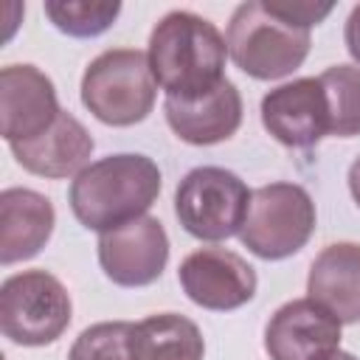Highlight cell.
Segmentation results:
<instances>
[{"instance_id": "obj_1", "label": "cell", "mask_w": 360, "mask_h": 360, "mask_svg": "<svg viewBox=\"0 0 360 360\" xmlns=\"http://www.w3.org/2000/svg\"><path fill=\"white\" fill-rule=\"evenodd\" d=\"M149 68L166 98H200L225 82L228 42L194 11H169L149 34Z\"/></svg>"}, {"instance_id": "obj_2", "label": "cell", "mask_w": 360, "mask_h": 360, "mask_svg": "<svg viewBox=\"0 0 360 360\" xmlns=\"http://www.w3.org/2000/svg\"><path fill=\"white\" fill-rule=\"evenodd\" d=\"M160 169L146 155H107L70 183V211L90 231H112L146 217L160 194Z\"/></svg>"}, {"instance_id": "obj_3", "label": "cell", "mask_w": 360, "mask_h": 360, "mask_svg": "<svg viewBox=\"0 0 360 360\" xmlns=\"http://www.w3.org/2000/svg\"><path fill=\"white\" fill-rule=\"evenodd\" d=\"M158 96L149 56L138 48H110L98 53L82 76V104L110 127L143 121Z\"/></svg>"}, {"instance_id": "obj_4", "label": "cell", "mask_w": 360, "mask_h": 360, "mask_svg": "<svg viewBox=\"0 0 360 360\" xmlns=\"http://www.w3.org/2000/svg\"><path fill=\"white\" fill-rule=\"evenodd\" d=\"M228 53L236 68L253 79L270 82L292 73L309 53V31L273 17L262 0L236 6L228 22Z\"/></svg>"}, {"instance_id": "obj_5", "label": "cell", "mask_w": 360, "mask_h": 360, "mask_svg": "<svg viewBox=\"0 0 360 360\" xmlns=\"http://www.w3.org/2000/svg\"><path fill=\"white\" fill-rule=\"evenodd\" d=\"M315 231V202L298 183H267L250 194L239 242L259 259L298 253Z\"/></svg>"}, {"instance_id": "obj_6", "label": "cell", "mask_w": 360, "mask_h": 360, "mask_svg": "<svg viewBox=\"0 0 360 360\" xmlns=\"http://www.w3.org/2000/svg\"><path fill=\"white\" fill-rule=\"evenodd\" d=\"M70 295L48 270H22L0 287V329L17 346H48L70 323Z\"/></svg>"}, {"instance_id": "obj_7", "label": "cell", "mask_w": 360, "mask_h": 360, "mask_svg": "<svg viewBox=\"0 0 360 360\" xmlns=\"http://www.w3.org/2000/svg\"><path fill=\"white\" fill-rule=\"evenodd\" d=\"M250 194L239 174L222 166H197L174 191V214L194 239L219 242L242 231Z\"/></svg>"}, {"instance_id": "obj_8", "label": "cell", "mask_w": 360, "mask_h": 360, "mask_svg": "<svg viewBox=\"0 0 360 360\" xmlns=\"http://www.w3.org/2000/svg\"><path fill=\"white\" fill-rule=\"evenodd\" d=\"M169 262V236L160 219L138 217L98 236V264L118 287H146Z\"/></svg>"}, {"instance_id": "obj_9", "label": "cell", "mask_w": 360, "mask_h": 360, "mask_svg": "<svg viewBox=\"0 0 360 360\" xmlns=\"http://www.w3.org/2000/svg\"><path fill=\"white\" fill-rule=\"evenodd\" d=\"M183 292L202 309H239L256 295V270L228 248H200L180 262Z\"/></svg>"}, {"instance_id": "obj_10", "label": "cell", "mask_w": 360, "mask_h": 360, "mask_svg": "<svg viewBox=\"0 0 360 360\" xmlns=\"http://www.w3.org/2000/svg\"><path fill=\"white\" fill-rule=\"evenodd\" d=\"M340 349V321L312 298H292L264 326L270 360H329Z\"/></svg>"}, {"instance_id": "obj_11", "label": "cell", "mask_w": 360, "mask_h": 360, "mask_svg": "<svg viewBox=\"0 0 360 360\" xmlns=\"http://www.w3.org/2000/svg\"><path fill=\"white\" fill-rule=\"evenodd\" d=\"M53 82L34 65H6L0 70V132L8 143L42 135L59 118Z\"/></svg>"}, {"instance_id": "obj_12", "label": "cell", "mask_w": 360, "mask_h": 360, "mask_svg": "<svg viewBox=\"0 0 360 360\" xmlns=\"http://www.w3.org/2000/svg\"><path fill=\"white\" fill-rule=\"evenodd\" d=\"M264 129L290 149H309L329 135L326 96L318 79H292L262 98Z\"/></svg>"}, {"instance_id": "obj_13", "label": "cell", "mask_w": 360, "mask_h": 360, "mask_svg": "<svg viewBox=\"0 0 360 360\" xmlns=\"http://www.w3.org/2000/svg\"><path fill=\"white\" fill-rule=\"evenodd\" d=\"M11 155L17 158V163L39 177H70L79 174L82 169H87L90 155H93V138L84 129V124L79 118H73L70 112H59V118L37 138L31 141H20V143H8Z\"/></svg>"}, {"instance_id": "obj_14", "label": "cell", "mask_w": 360, "mask_h": 360, "mask_svg": "<svg viewBox=\"0 0 360 360\" xmlns=\"http://www.w3.org/2000/svg\"><path fill=\"white\" fill-rule=\"evenodd\" d=\"M172 132L194 146H211L228 141L242 124V96L233 82H222L217 90L200 98H166L163 104Z\"/></svg>"}, {"instance_id": "obj_15", "label": "cell", "mask_w": 360, "mask_h": 360, "mask_svg": "<svg viewBox=\"0 0 360 360\" xmlns=\"http://www.w3.org/2000/svg\"><path fill=\"white\" fill-rule=\"evenodd\" d=\"M56 225L53 205L34 188H6L0 194V262L14 264L37 256Z\"/></svg>"}, {"instance_id": "obj_16", "label": "cell", "mask_w": 360, "mask_h": 360, "mask_svg": "<svg viewBox=\"0 0 360 360\" xmlns=\"http://www.w3.org/2000/svg\"><path fill=\"white\" fill-rule=\"evenodd\" d=\"M307 292L340 323H357L360 321V245L354 242L326 245L309 267Z\"/></svg>"}, {"instance_id": "obj_17", "label": "cell", "mask_w": 360, "mask_h": 360, "mask_svg": "<svg viewBox=\"0 0 360 360\" xmlns=\"http://www.w3.org/2000/svg\"><path fill=\"white\" fill-rule=\"evenodd\" d=\"M135 360H202L205 340L194 321L177 312H158L132 329Z\"/></svg>"}, {"instance_id": "obj_18", "label": "cell", "mask_w": 360, "mask_h": 360, "mask_svg": "<svg viewBox=\"0 0 360 360\" xmlns=\"http://www.w3.org/2000/svg\"><path fill=\"white\" fill-rule=\"evenodd\" d=\"M326 112H329V135L352 138L360 135V68L354 65H335L318 76Z\"/></svg>"}, {"instance_id": "obj_19", "label": "cell", "mask_w": 360, "mask_h": 360, "mask_svg": "<svg viewBox=\"0 0 360 360\" xmlns=\"http://www.w3.org/2000/svg\"><path fill=\"white\" fill-rule=\"evenodd\" d=\"M48 20L68 37H98L121 14V3L110 0H48Z\"/></svg>"}, {"instance_id": "obj_20", "label": "cell", "mask_w": 360, "mask_h": 360, "mask_svg": "<svg viewBox=\"0 0 360 360\" xmlns=\"http://www.w3.org/2000/svg\"><path fill=\"white\" fill-rule=\"evenodd\" d=\"M129 321H101L87 326L70 346L68 360H135Z\"/></svg>"}, {"instance_id": "obj_21", "label": "cell", "mask_w": 360, "mask_h": 360, "mask_svg": "<svg viewBox=\"0 0 360 360\" xmlns=\"http://www.w3.org/2000/svg\"><path fill=\"white\" fill-rule=\"evenodd\" d=\"M262 3L273 17L301 31H309L312 25L323 22L335 8V3H304V0H262Z\"/></svg>"}, {"instance_id": "obj_22", "label": "cell", "mask_w": 360, "mask_h": 360, "mask_svg": "<svg viewBox=\"0 0 360 360\" xmlns=\"http://www.w3.org/2000/svg\"><path fill=\"white\" fill-rule=\"evenodd\" d=\"M343 39H346V51L352 53V59L360 65V3L352 8L346 28H343Z\"/></svg>"}, {"instance_id": "obj_23", "label": "cell", "mask_w": 360, "mask_h": 360, "mask_svg": "<svg viewBox=\"0 0 360 360\" xmlns=\"http://www.w3.org/2000/svg\"><path fill=\"white\" fill-rule=\"evenodd\" d=\"M349 191H352V197H354V202L360 205V155L352 160V166H349Z\"/></svg>"}, {"instance_id": "obj_24", "label": "cell", "mask_w": 360, "mask_h": 360, "mask_svg": "<svg viewBox=\"0 0 360 360\" xmlns=\"http://www.w3.org/2000/svg\"><path fill=\"white\" fill-rule=\"evenodd\" d=\"M329 360H357V357H354V354H349V352H340V349H338V352H335Z\"/></svg>"}]
</instances>
